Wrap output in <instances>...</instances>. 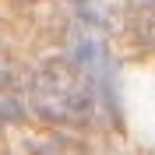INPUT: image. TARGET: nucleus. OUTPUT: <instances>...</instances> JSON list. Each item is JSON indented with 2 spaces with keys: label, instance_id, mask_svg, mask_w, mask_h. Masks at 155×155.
Wrapping results in <instances>:
<instances>
[{
  "label": "nucleus",
  "instance_id": "obj_1",
  "mask_svg": "<svg viewBox=\"0 0 155 155\" xmlns=\"http://www.w3.org/2000/svg\"><path fill=\"white\" fill-rule=\"evenodd\" d=\"M25 95H28V109L35 116H42L49 124H71V127L92 124L102 102L113 106V99L71 57L42 60L25 81Z\"/></svg>",
  "mask_w": 155,
  "mask_h": 155
},
{
  "label": "nucleus",
  "instance_id": "obj_2",
  "mask_svg": "<svg viewBox=\"0 0 155 155\" xmlns=\"http://www.w3.org/2000/svg\"><path fill=\"white\" fill-rule=\"evenodd\" d=\"M25 113H28L25 85L14 74V64H11L7 49L0 46V120H21Z\"/></svg>",
  "mask_w": 155,
  "mask_h": 155
},
{
  "label": "nucleus",
  "instance_id": "obj_3",
  "mask_svg": "<svg viewBox=\"0 0 155 155\" xmlns=\"http://www.w3.org/2000/svg\"><path fill=\"white\" fill-rule=\"evenodd\" d=\"M130 28H134V35L141 39V42L155 46V0H148V4H141V7H134Z\"/></svg>",
  "mask_w": 155,
  "mask_h": 155
},
{
  "label": "nucleus",
  "instance_id": "obj_4",
  "mask_svg": "<svg viewBox=\"0 0 155 155\" xmlns=\"http://www.w3.org/2000/svg\"><path fill=\"white\" fill-rule=\"evenodd\" d=\"M25 155H85V148L78 141H71V137H46V141L28 145Z\"/></svg>",
  "mask_w": 155,
  "mask_h": 155
}]
</instances>
